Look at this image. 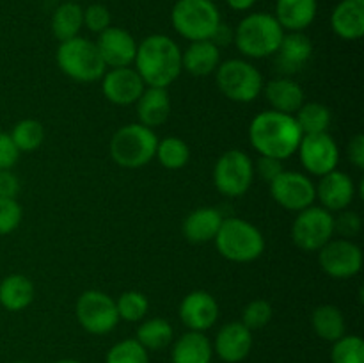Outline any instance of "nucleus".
<instances>
[{
    "instance_id": "f257e3e1",
    "label": "nucleus",
    "mask_w": 364,
    "mask_h": 363,
    "mask_svg": "<svg viewBox=\"0 0 364 363\" xmlns=\"http://www.w3.org/2000/svg\"><path fill=\"white\" fill-rule=\"evenodd\" d=\"M302 139L301 127L291 114L263 110L249 125L251 146L263 157L287 160L297 152Z\"/></svg>"
},
{
    "instance_id": "f03ea898",
    "label": "nucleus",
    "mask_w": 364,
    "mask_h": 363,
    "mask_svg": "<svg viewBox=\"0 0 364 363\" xmlns=\"http://www.w3.org/2000/svg\"><path fill=\"white\" fill-rule=\"evenodd\" d=\"M135 71L148 88H169L180 73L181 50L174 39L166 34H151L137 45Z\"/></svg>"
},
{
    "instance_id": "7ed1b4c3",
    "label": "nucleus",
    "mask_w": 364,
    "mask_h": 363,
    "mask_svg": "<svg viewBox=\"0 0 364 363\" xmlns=\"http://www.w3.org/2000/svg\"><path fill=\"white\" fill-rule=\"evenodd\" d=\"M284 31L269 13H251L238 23L235 31V45L247 59H263L277 52Z\"/></svg>"
},
{
    "instance_id": "20e7f679",
    "label": "nucleus",
    "mask_w": 364,
    "mask_h": 363,
    "mask_svg": "<svg viewBox=\"0 0 364 363\" xmlns=\"http://www.w3.org/2000/svg\"><path fill=\"white\" fill-rule=\"evenodd\" d=\"M213 242L220 256L237 263L255 262L265 251L262 231L240 217H224Z\"/></svg>"
},
{
    "instance_id": "39448f33",
    "label": "nucleus",
    "mask_w": 364,
    "mask_h": 363,
    "mask_svg": "<svg viewBox=\"0 0 364 363\" xmlns=\"http://www.w3.org/2000/svg\"><path fill=\"white\" fill-rule=\"evenodd\" d=\"M159 137L151 128L141 123H128L112 135L109 144L110 157L124 169H139L155 159Z\"/></svg>"
},
{
    "instance_id": "423d86ee",
    "label": "nucleus",
    "mask_w": 364,
    "mask_h": 363,
    "mask_svg": "<svg viewBox=\"0 0 364 363\" xmlns=\"http://www.w3.org/2000/svg\"><path fill=\"white\" fill-rule=\"evenodd\" d=\"M55 59L57 66L66 77L82 84L100 80L107 71L105 63L96 48V43L82 36L60 41Z\"/></svg>"
},
{
    "instance_id": "0eeeda50",
    "label": "nucleus",
    "mask_w": 364,
    "mask_h": 363,
    "mask_svg": "<svg viewBox=\"0 0 364 363\" xmlns=\"http://www.w3.org/2000/svg\"><path fill=\"white\" fill-rule=\"evenodd\" d=\"M215 84L223 96L237 103L255 102L263 91V75L245 59H228L215 70Z\"/></svg>"
},
{
    "instance_id": "6e6552de",
    "label": "nucleus",
    "mask_w": 364,
    "mask_h": 363,
    "mask_svg": "<svg viewBox=\"0 0 364 363\" xmlns=\"http://www.w3.org/2000/svg\"><path fill=\"white\" fill-rule=\"evenodd\" d=\"M171 21L187 41H205L219 27L220 13L212 0H178L171 11Z\"/></svg>"
},
{
    "instance_id": "1a4fd4ad",
    "label": "nucleus",
    "mask_w": 364,
    "mask_h": 363,
    "mask_svg": "<svg viewBox=\"0 0 364 363\" xmlns=\"http://www.w3.org/2000/svg\"><path fill=\"white\" fill-rule=\"evenodd\" d=\"M255 180V162L242 149H228L213 166V184L223 196L240 198Z\"/></svg>"
},
{
    "instance_id": "9d476101",
    "label": "nucleus",
    "mask_w": 364,
    "mask_h": 363,
    "mask_svg": "<svg viewBox=\"0 0 364 363\" xmlns=\"http://www.w3.org/2000/svg\"><path fill=\"white\" fill-rule=\"evenodd\" d=\"M334 214L323 206H308L297 212L291 224V241L306 253H316L334 238Z\"/></svg>"
},
{
    "instance_id": "9b49d317",
    "label": "nucleus",
    "mask_w": 364,
    "mask_h": 363,
    "mask_svg": "<svg viewBox=\"0 0 364 363\" xmlns=\"http://www.w3.org/2000/svg\"><path fill=\"white\" fill-rule=\"evenodd\" d=\"M75 315L78 324L91 335H107L117 326L119 315H117L116 299L102 290H85L75 305Z\"/></svg>"
},
{
    "instance_id": "f8f14e48",
    "label": "nucleus",
    "mask_w": 364,
    "mask_h": 363,
    "mask_svg": "<svg viewBox=\"0 0 364 363\" xmlns=\"http://www.w3.org/2000/svg\"><path fill=\"white\" fill-rule=\"evenodd\" d=\"M269 185L274 201L290 212H301L316 199L313 180L299 171H283Z\"/></svg>"
},
{
    "instance_id": "ddd939ff",
    "label": "nucleus",
    "mask_w": 364,
    "mask_h": 363,
    "mask_svg": "<svg viewBox=\"0 0 364 363\" xmlns=\"http://www.w3.org/2000/svg\"><path fill=\"white\" fill-rule=\"evenodd\" d=\"M318 253L323 273L336 280L355 276L363 267V251L350 238H331Z\"/></svg>"
},
{
    "instance_id": "4468645a",
    "label": "nucleus",
    "mask_w": 364,
    "mask_h": 363,
    "mask_svg": "<svg viewBox=\"0 0 364 363\" xmlns=\"http://www.w3.org/2000/svg\"><path fill=\"white\" fill-rule=\"evenodd\" d=\"M297 152L304 169L316 177H323L334 171L340 162V148L333 135L327 132L302 135Z\"/></svg>"
},
{
    "instance_id": "2eb2a0df",
    "label": "nucleus",
    "mask_w": 364,
    "mask_h": 363,
    "mask_svg": "<svg viewBox=\"0 0 364 363\" xmlns=\"http://www.w3.org/2000/svg\"><path fill=\"white\" fill-rule=\"evenodd\" d=\"M102 93L114 105H132L141 98L146 84L135 68H110L103 73Z\"/></svg>"
},
{
    "instance_id": "dca6fc26",
    "label": "nucleus",
    "mask_w": 364,
    "mask_h": 363,
    "mask_svg": "<svg viewBox=\"0 0 364 363\" xmlns=\"http://www.w3.org/2000/svg\"><path fill=\"white\" fill-rule=\"evenodd\" d=\"M96 48L107 68L132 66L137 53V41L128 31L121 27H109L100 32Z\"/></svg>"
},
{
    "instance_id": "f3484780",
    "label": "nucleus",
    "mask_w": 364,
    "mask_h": 363,
    "mask_svg": "<svg viewBox=\"0 0 364 363\" xmlns=\"http://www.w3.org/2000/svg\"><path fill=\"white\" fill-rule=\"evenodd\" d=\"M178 315L181 322L188 327V331L205 333L219 319V302L210 292L192 290L181 299Z\"/></svg>"
},
{
    "instance_id": "a211bd4d",
    "label": "nucleus",
    "mask_w": 364,
    "mask_h": 363,
    "mask_svg": "<svg viewBox=\"0 0 364 363\" xmlns=\"http://www.w3.org/2000/svg\"><path fill=\"white\" fill-rule=\"evenodd\" d=\"M315 192L323 209L329 212H341L352 205L358 191L350 174L334 169L320 177V182L315 185Z\"/></svg>"
},
{
    "instance_id": "6ab92c4d",
    "label": "nucleus",
    "mask_w": 364,
    "mask_h": 363,
    "mask_svg": "<svg viewBox=\"0 0 364 363\" xmlns=\"http://www.w3.org/2000/svg\"><path fill=\"white\" fill-rule=\"evenodd\" d=\"M213 352L226 363H238L249 356L252 349V331L242 322H228L217 333Z\"/></svg>"
},
{
    "instance_id": "aec40b11",
    "label": "nucleus",
    "mask_w": 364,
    "mask_h": 363,
    "mask_svg": "<svg viewBox=\"0 0 364 363\" xmlns=\"http://www.w3.org/2000/svg\"><path fill=\"white\" fill-rule=\"evenodd\" d=\"M274 56H277V70L288 75L295 73L311 59L313 43L304 32H288L283 36V41Z\"/></svg>"
},
{
    "instance_id": "412c9836",
    "label": "nucleus",
    "mask_w": 364,
    "mask_h": 363,
    "mask_svg": "<svg viewBox=\"0 0 364 363\" xmlns=\"http://www.w3.org/2000/svg\"><path fill=\"white\" fill-rule=\"evenodd\" d=\"M331 28L345 41L361 39L364 34V0H341L331 14Z\"/></svg>"
},
{
    "instance_id": "4be33fe9",
    "label": "nucleus",
    "mask_w": 364,
    "mask_h": 363,
    "mask_svg": "<svg viewBox=\"0 0 364 363\" xmlns=\"http://www.w3.org/2000/svg\"><path fill=\"white\" fill-rule=\"evenodd\" d=\"M263 95L270 103L272 110L291 114L294 116L304 103V89L288 77L272 78L263 84Z\"/></svg>"
},
{
    "instance_id": "5701e85b",
    "label": "nucleus",
    "mask_w": 364,
    "mask_h": 363,
    "mask_svg": "<svg viewBox=\"0 0 364 363\" xmlns=\"http://www.w3.org/2000/svg\"><path fill=\"white\" fill-rule=\"evenodd\" d=\"M223 219V214L213 206H199L185 217L181 230L192 244H206L215 238Z\"/></svg>"
},
{
    "instance_id": "b1692460",
    "label": "nucleus",
    "mask_w": 364,
    "mask_h": 363,
    "mask_svg": "<svg viewBox=\"0 0 364 363\" xmlns=\"http://www.w3.org/2000/svg\"><path fill=\"white\" fill-rule=\"evenodd\" d=\"M135 105H137L139 123L151 130L162 127L169 120L171 98L166 88H146Z\"/></svg>"
},
{
    "instance_id": "393cba45",
    "label": "nucleus",
    "mask_w": 364,
    "mask_h": 363,
    "mask_svg": "<svg viewBox=\"0 0 364 363\" xmlns=\"http://www.w3.org/2000/svg\"><path fill=\"white\" fill-rule=\"evenodd\" d=\"M220 64V50L210 39L192 41L185 52H181V68L194 77H206L215 73Z\"/></svg>"
},
{
    "instance_id": "a878e982",
    "label": "nucleus",
    "mask_w": 364,
    "mask_h": 363,
    "mask_svg": "<svg viewBox=\"0 0 364 363\" xmlns=\"http://www.w3.org/2000/svg\"><path fill=\"white\" fill-rule=\"evenodd\" d=\"M276 20L283 31L302 32L316 16V0H277Z\"/></svg>"
},
{
    "instance_id": "bb28decb",
    "label": "nucleus",
    "mask_w": 364,
    "mask_h": 363,
    "mask_svg": "<svg viewBox=\"0 0 364 363\" xmlns=\"http://www.w3.org/2000/svg\"><path fill=\"white\" fill-rule=\"evenodd\" d=\"M213 347L201 331H187L173 345L171 362L173 363H212Z\"/></svg>"
},
{
    "instance_id": "cd10ccee",
    "label": "nucleus",
    "mask_w": 364,
    "mask_h": 363,
    "mask_svg": "<svg viewBox=\"0 0 364 363\" xmlns=\"http://www.w3.org/2000/svg\"><path fill=\"white\" fill-rule=\"evenodd\" d=\"M34 298V283L23 274H9L0 281V305L7 312H21L32 305Z\"/></svg>"
},
{
    "instance_id": "c85d7f7f",
    "label": "nucleus",
    "mask_w": 364,
    "mask_h": 363,
    "mask_svg": "<svg viewBox=\"0 0 364 363\" xmlns=\"http://www.w3.org/2000/svg\"><path fill=\"white\" fill-rule=\"evenodd\" d=\"M311 326L315 333L326 342H336L345 335V317L334 305H322L315 308L311 315Z\"/></svg>"
},
{
    "instance_id": "c756f323",
    "label": "nucleus",
    "mask_w": 364,
    "mask_h": 363,
    "mask_svg": "<svg viewBox=\"0 0 364 363\" xmlns=\"http://www.w3.org/2000/svg\"><path fill=\"white\" fill-rule=\"evenodd\" d=\"M84 27V9L77 2H64L52 16V32L59 41L77 38Z\"/></svg>"
},
{
    "instance_id": "7c9ffc66",
    "label": "nucleus",
    "mask_w": 364,
    "mask_h": 363,
    "mask_svg": "<svg viewBox=\"0 0 364 363\" xmlns=\"http://www.w3.org/2000/svg\"><path fill=\"white\" fill-rule=\"evenodd\" d=\"M174 330L169 320L162 317H153V319L142 320L137 327V337L135 340L146 349V351H160L166 349L173 342Z\"/></svg>"
},
{
    "instance_id": "2f4dec72",
    "label": "nucleus",
    "mask_w": 364,
    "mask_h": 363,
    "mask_svg": "<svg viewBox=\"0 0 364 363\" xmlns=\"http://www.w3.org/2000/svg\"><path fill=\"white\" fill-rule=\"evenodd\" d=\"M294 116L297 120V125L301 127L302 135L327 132L331 127V117H333L329 107L318 102H304Z\"/></svg>"
},
{
    "instance_id": "473e14b6",
    "label": "nucleus",
    "mask_w": 364,
    "mask_h": 363,
    "mask_svg": "<svg viewBox=\"0 0 364 363\" xmlns=\"http://www.w3.org/2000/svg\"><path fill=\"white\" fill-rule=\"evenodd\" d=\"M155 157L166 169L178 171L187 166L191 160V148L183 139L169 135V137L159 141Z\"/></svg>"
},
{
    "instance_id": "72a5a7b5",
    "label": "nucleus",
    "mask_w": 364,
    "mask_h": 363,
    "mask_svg": "<svg viewBox=\"0 0 364 363\" xmlns=\"http://www.w3.org/2000/svg\"><path fill=\"white\" fill-rule=\"evenodd\" d=\"M11 139L14 141L20 153H31L38 149L45 141V128L38 120H21L14 125L11 132Z\"/></svg>"
},
{
    "instance_id": "f704fd0d",
    "label": "nucleus",
    "mask_w": 364,
    "mask_h": 363,
    "mask_svg": "<svg viewBox=\"0 0 364 363\" xmlns=\"http://www.w3.org/2000/svg\"><path fill=\"white\" fill-rule=\"evenodd\" d=\"M116 308L119 319L127 322H141L149 310V301L142 292L127 290L116 299Z\"/></svg>"
},
{
    "instance_id": "c9c22d12",
    "label": "nucleus",
    "mask_w": 364,
    "mask_h": 363,
    "mask_svg": "<svg viewBox=\"0 0 364 363\" xmlns=\"http://www.w3.org/2000/svg\"><path fill=\"white\" fill-rule=\"evenodd\" d=\"M333 363H364V342L358 335H343L333 342L331 349Z\"/></svg>"
},
{
    "instance_id": "e433bc0d",
    "label": "nucleus",
    "mask_w": 364,
    "mask_h": 363,
    "mask_svg": "<svg viewBox=\"0 0 364 363\" xmlns=\"http://www.w3.org/2000/svg\"><path fill=\"white\" fill-rule=\"evenodd\" d=\"M105 363H149V354L135 338H127L110 347Z\"/></svg>"
},
{
    "instance_id": "4c0bfd02",
    "label": "nucleus",
    "mask_w": 364,
    "mask_h": 363,
    "mask_svg": "<svg viewBox=\"0 0 364 363\" xmlns=\"http://www.w3.org/2000/svg\"><path fill=\"white\" fill-rule=\"evenodd\" d=\"M272 313V305L269 301H265V299H255L249 305H245L240 322L251 331L262 330V327H265L270 322Z\"/></svg>"
},
{
    "instance_id": "58836bf2",
    "label": "nucleus",
    "mask_w": 364,
    "mask_h": 363,
    "mask_svg": "<svg viewBox=\"0 0 364 363\" xmlns=\"http://www.w3.org/2000/svg\"><path fill=\"white\" fill-rule=\"evenodd\" d=\"M23 210L16 198H0V237L9 235L20 226Z\"/></svg>"
},
{
    "instance_id": "ea45409f",
    "label": "nucleus",
    "mask_w": 364,
    "mask_h": 363,
    "mask_svg": "<svg viewBox=\"0 0 364 363\" xmlns=\"http://www.w3.org/2000/svg\"><path fill=\"white\" fill-rule=\"evenodd\" d=\"M84 27L91 32H103L110 27V13L103 4H91L87 9H84Z\"/></svg>"
},
{
    "instance_id": "a19ab883",
    "label": "nucleus",
    "mask_w": 364,
    "mask_h": 363,
    "mask_svg": "<svg viewBox=\"0 0 364 363\" xmlns=\"http://www.w3.org/2000/svg\"><path fill=\"white\" fill-rule=\"evenodd\" d=\"M361 230V217L352 210H341L338 217H334V231L343 235V238L354 237Z\"/></svg>"
},
{
    "instance_id": "79ce46f5",
    "label": "nucleus",
    "mask_w": 364,
    "mask_h": 363,
    "mask_svg": "<svg viewBox=\"0 0 364 363\" xmlns=\"http://www.w3.org/2000/svg\"><path fill=\"white\" fill-rule=\"evenodd\" d=\"M20 159V149L16 148L11 134L0 132V169H11Z\"/></svg>"
},
{
    "instance_id": "37998d69",
    "label": "nucleus",
    "mask_w": 364,
    "mask_h": 363,
    "mask_svg": "<svg viewBox=\"0 0 364 363\" xmlns=\"http://www.w3.org/2000/svg\"><path fill=\"white\" fill-rule=\"evenodd\" d=\"M283 160L274 159V157H263L259 155L258 162L255 164V174H258L262 180H265L267 184L274 180L277 174L283 173Z\"/></svg>"
},
{
    "instance_id": "c03bdc74",
    "label": "nucleus",
    "mask_w": 364,
    "mask_h": 363,
    "mask_svg": "<svg viewBox=\"0 0 364 363\" xmlns=\"http://www.w3.org/2000/svg\"><path fill=\"white\" fill-rule=\"evenodd\" d=\"M20 180L11 169H0V198H16Z\"/></svg>"
},
{
    "instance_id": "a18cd8bd",
    "label": "nucleus",
    "mask_w": 364,
    "mask_h": 363,
    "mask_svg": "<svg viewBox=\"0 0 364 363\" xmlns=\"http://www.w3.org/2000/svg\"><path fill=\"white\" fill-rule=\"evenodd\" d=\"M347 157L354 167L364 169V135L355 134L347 146Z\"/></svg>"
},
{
    "instance_id": "49530a36",
    "label": "nucleus",
    "mask_w": 364,
    "mask_h": 363,
    "mask_svg": "<svg viewBox=\"0 0 364 363\" xmlns=\"http://www.w3.org/2000/svg\"><path fill=\"white\" fill-rule=\"evenodd\" d=\"M233 38H235V31H233V28L228 27L226 23H223V21H220L219 27L215 28L213 36H212V38H210V41H212L213 45H217L220 48V46L230 45V43L233 41Z\"/></svg>"
},
{
    "instance_id": "de8ad7c7",
    "label": "nucleus",
    "mask_w": 364,
    "mask_h": 363,
    "mask_svg": "<svg viewBox=\"0 0 364 363\" xmlns=\"http://www.w3.org/2000/svg\"><path fill=\"white\" fill-rule=\"evenodd\" d=\"M228 6L233 11H249L256 4V0H226Z\"/></svg>"
},
{
    "instance_id": "09e8293b",
    "label": "nucleus",
    "mask_w": 364,
    "mask_h": 363,
    "mask_svg": "<svg viewBox=\"0 0 364 363\" xmlns=\"http://www.w3.org/2000/svg\"><path fill=\"white\" fill-rule=\"evenodd\" d=\"M53 363H80L78 359H59V362H53Z\"/></svg>"
},
{
    "instance_id": "8fccbe9b",
    "label": "nucleus",
    "mask_w": 364,
    "mask_h": 363,
    "mask_svg": "<svg viewBox=\"0 0 364 363\" xmlns=\"http://www.w3.org/2000/svg\"><path fill=\"white\" fill-rule=\"evenodd\" d=\"M13 363H28V362H23V359H20V362H13Z\"/></svg>"
},
{
    "instance_id": "3c124183",
    "label": "nucleus",
    "mask_w": 364,
    "mask_h": 363,
    "mask_svg": "<svg viewBox=\"0 0 364 363\" xmlns=\"http://www.w3.org/2000/svg\"><path fill=\"white\" fill-rule=\"evenodd\" d=\"M70 2H78V0H70Z\"/></svg>"
}]
</instances>
